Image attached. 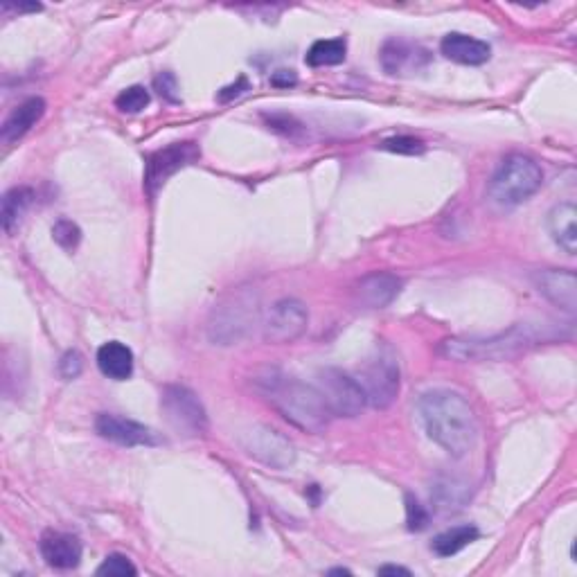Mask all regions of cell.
I'll list each match as a JSON object with an SVG mask.
<instances>
[{"mask_svg":"<svg viewBox=\"0 0 577 577\" xmlns=\"http://www.w3.org/2000/svg\"><path fill=\"white\" fill-rule=\"evenodd\" d=\"M244 91H248V82L244 77H239V82H237V86H228V88H224V91L219 93V100H230V97H237V95H242Z\"/></svg>","mask_w":577,"mask_h":577,"instance_id":"1f68e13d","label":"cell"},{"mask_svg":"<svg viewBox=\"0 0 577 577\" xmlns=\"http://www.w3.org/2000/svg\"><path fill=\"white\" fill-rule=\"evenodd\" d=\"M43 113H46V100L43 97H30L10 113V118L3 124V131H0V138H3L5 145L21 140L43 118Z\"/></svg>","mask_w":577,"mask_h":577,"instance_id":"ac0fdd59","label":"cell"},{"mask_svg":"<svg viewBox=\"0 0 577 577\" xmlns=\"http://www.w3.org/2000/svg\"><path fill=\"white\" fill-rule=\"evenodd\" d=\"M95 431L100 433L104 440L115 442V445L120 447H154L161 442V438H158L149 426L113 413L97 415Z\"/></svg>","mask_w":577,"mask_h":577,"instance_id":"7c38bea8","label":"cell"},{"mask_svg":"<svg viewBox=\"0 0 577 577\" xmlns=\"http://www.w3.org/2000/svg\"><path fill=\"white\" fill-rule=\"evenodd\" d=\"M330 575H352L348 568H332V571H327Z\"/></svg>","mask_w":577,"mask_h":577,"instance_id":"836d02e7","label":"cell"},{"mask_svg":"<svg viewBox=\"0 0 577 577\" xmlns=\"http://www.w3.org/2000/svg\"><path fill=\"white\" fill-rule=\"evenodd\" d=\"M34 201V190L32 188H12L10 192L3 194V203H0V210H3V228L5 233H12L14 226L19 224L21 217L28 212V208L32 206Z\"/></svg>","mask_w":577,"mask_h":577,"instance_id":"44dd1931","label":"cell"},{"mask_svg":"<svg viewBox=\"0 0 577 577\" xmlns=\"http://www.w3.org/2000/svg\"><path fill=\"white\" fill-rule=\"evenodd\" d=\"M309 312L296 298H282L266 312L262 321V336L266 343L287 345L298 341L307 332Z\"/></svg>","mask_w":577,"mask_h":577,"instance_id":"30bf717a","label":"cell"},{"mask_svg":"<svg viewBox=\"0 0 577 577\" xmlns=\"http://www.w3.org/2000/svg\"><path fill=\"white\" fill-rule=\"evenodd\" d=\"M154 84H156V91L161 93L165 100H170V102H179V82H176V77L172 73H161L156 79H154Z\"/></svg>","mask_w":577,"mask_h":577,"instance_id":"f1b7e54d","label":"cell"},{"mask_svg":"<svg viewBox=\"0 0 577 577\" xmlns=\"http://www.w3.org/2000/svg\"><path fill=\"white\" fill-rule=\"evenodd\" d=\"M359 384L372 408H388L399 395L402 372L395 352L388 345H377L361 370Z\"/></svg>","mask_w":577,"mask_h":577,"instance_id":"8992f818","label":"cell"},{"mask_svg":"<svg viewBox=\"0 0 577 577\" xmlns=\"http://www.w3.org/2000/svg\"><path fill=\"white\" fill-rule=\"evenodd\" d=\"M84 368V361L79 357L77 352H66L64 357L59 361V372L64 379H75L79 377V372Z\"/></svg>","mask_w":577,"mask_h":577,"instance_id":"f546056e","label":"cell"},{"mask_svg":"<svg viewBox=\"0 0 577 577\" xmlns=\"http://www.w3.org/2000/svg\"><path fill=\"white\" fill-rule=\"evenodd\" d=\"M296 82L298 77L294 75V70H278V73L271 77V84L275 86H294Z\"/></svg>","mask_w":577,"mask_h":577,"instance_id":"4dcf8cb0","label":"cell"},{"mask_svg":"<svg viewBox=\"0 0 577 577\" xmlns=\"http://www.w3.org/2000/svg\"><path fill=\"white\" fill-rule=\"evenodd\" d=\"M478 535H481V532H478L476 526H456L433 539L431 548H433V553L440 557H451L460 553L463 548H467L469 544H474Z\"/></svg>","mask_w":577,"mask_h":577,"instance_id":"7402d4cb","label":"cell"},{"mask_svg":"<svg viewBox=\"0 0 577 577\" xmlns=\"http://www.w3.org/2000/svg\"><path fill=\"white\" fill-rule=\"evenodd\" d=\"M381 149L393 154H404V156H415L424 152V142L417 140L413 136H395L381 142Z\"/></svg>","mask_w":577,"mask_h":577,"instance_id":"4316f807","label":"cell"},{"mask_svg":"<svg viewBox=\"0 0 577 577\" xmlns=\"http://www.w3.org/2000/svg\"><path fill=\"white\" fill-rule=\"evenodd\" d=\"M255 388L284 420L303 431L321 433L334 417L321 390L296 377L282 375L278 370H266L264 375L255 377Z\"/></svg>","mask_w":577,"mask_h":577,"instance_id":"7a4b0ae2","label":"cell"},{"mask_svg":"<svg viewBox=\"0 0 577 577\" xmlns=\"http://www.w3.org/2000/svg\"><path fill=\"white\" fill-rule=\"evenodd\" d=\"M402 291V280L395 273H370L354 289V300L363 309H384Z\"/></svg>","mask_w":577,"mask_h":577,"instance_id":"5bb4252c","label":"cell"},{"mask_svg":"<svg viewBox=\"0 0 577 577\" xmlns=\"http://www.w3.org/2000/svg\"><path fill=\"white\" fill-rule=\"evenodd\" d=\"M345 39H323L316 41L312 48L307 50L305 64L312 68H323V66H339L345 61Z\"/></svg>","mask_w":577,"mask_h":577,"instance_id":"603a6c76","label":"cell"},{"mask_svg":"<svg viewBox=\"0 0 577 577\" xmlns=\"http://www.w3.org/2000/svg\"><path fill=\"white\" fill-rule=\"evenodd\" d=\"M379 575H411V571H408V568H404V566H381L379 571H377Z\"/></svg>","mask_w":577,"mask_h":577,"instance_id":"d6a6232c","label":"cell"},{"mask_svg":"<svg viewBox=\"0 0 577 577\" xmlns=\"http://www.w3.org/2000/svg\"><path fill=\"white\" fill-rule=\"evenodd\" d=\"M199 156L201 152L194 142H174V145L158 149L156 154L149 156L145 167V190L149 192V197H154L170 176L199 161Z\"/></svg>","mask_w":577,"mask_h":577,"instance_id":"8fae6325","label":"cell"},{"mask_svg":"<svg viewBox=\"0 0 577 577\" xmlns=\"http://www.w3.org/2000/svg\"><path fill=\"white\" fill-rule=\"evenodd\" d=\"M318 390H321L332 415L339 417H357L366 408L368 399L359 379L350 377L348 372L339 368H325L318 372Z\"/></svg>","mask_w":577,"mask_h":577,"instance_id":"ba28073f","label":"cell"},{"mask_svg":"<svg viewBox=\"0 0 577 577\" xmlns=\"http://www.w3.org/2000/svg\"><path fill=\"white\" fill-rule=\"evenodd\" d=\"M422 426L433 442L451 456H467L478 442V420L472 404L447 388L429 390L417 402Z\"/></svg>","mask_w":577,"mask_h":577,"instance_id":"6da1fadb","label":"cell"},{"mask_svg":"<svg viewBox=\"0 0 577 577\" xmlns=\"http://www.w3.org/2000/svg\"><path fill=\"white\" fill-rule=\"evenodd\" d=\"M406 526L411 532H420L429 526V512L411 494H406Z\"/></svg>","mask_w":577,"mask_h":577,"instance_id":"83f0119b","label":"cell"},{"mask_svg":"<svg viewBox=\"0 0 577 577\" xmlns=\"http://www.w3.org/2000/svg\"><path fill=\"white\" fill-rule=\"evenodd\" d=\"M97 575L100 577H127V575H138V568L131 564L129 557L113 553L104 559L97 568Z\"/></svg>","mask_w":577,"mask_h":577,"instance_id":"484cf974","label":"cell"},{"mask_svg":"<svg viewBox=\"0 0 577 577\" xmlns=\"http://www.w3.org/2000/svg\"><path fill=\"white\" fill-rule=\"evenodd\" d=\"M52 239L64 248V251L73 253L75 248L82 242V230L77 224H73L70 219H59L55 226H52Z\"/></svg>","mask_w":577,"mask_h":577,"instance_id":"d4e9b609","label":"cell"},{"mask_svg":"<svg viewBox=\"0 0 577 577\" xmlns=\"http://www.w3.org/2000/svg\"><path fill=\"white\" fill-rule=\"evenodd\" d=\"M442 55L463 66H481L492 57L490 43L469 37L463 32H451L440 43Z\"/></svg>","mask_w":577,"mask_h":577,"instance_id":"e0dca14e","label":"cell"},{"mask_svg":"<svg viewBox=\"0 0 577 577\" xmlns=\"http://www.w3.org/2000/svg\"><path fill=\"white\" fill-rule=\"evenodd\" d=\"M562 334L548 332L546 325L519 323L512 325L508 332L487 336H472V339H449L440 345V352L454 361H505L526 352L537 345L555 341Z\"/></svg>","mask_w":577,"mask_h":577,"instance_id":"3957f363","label":"cell"},{"mask_svg":"<svg viewBox=\"0 0 577 577\" xmlns=\"http://www.w3.org/2000/svg\"><path fill=\"white\" fill-rule=\"evenodd\" d=\"M260 309H257V296L253 291H237L224 305L215 309L210 318L208 336L215 345H233L244 339L248 330L257 323Z\"/></svg>","mask_w":577,"mask_h":577,"instance_id":"5b68a950","label":"cell"},{"mask_svg":"<svg viewBox=\"0 0 577 577\" xmlns=\"http://www.w3.org/2000/svg\"><path fill=\"white\" fill-rule=\"evenodd\" d=\"M82 553V541L68 532H46L41 537V555L52 568L70 571L82 562Z\"/></svg>","mask_w":577,"mask_h":577,"instance_id":"9a60e30c","label":"cell"},{"mask_svg":"<svg viewBox=\"0 0 577 577\" xmlns=\"http://www.w3.org/2000/svg\"><path fill=\"white\" fill-rule=\"evenodd\" d=\"M163 413L176 433L197 438L208 431V413L199 397L185 386H165L161 395Z\"/></svg>","mask_w":577,"mask_h":577,"instance_id":"52a82bcc","label":"cell"},{"mask_svg":"<svg viewBox=\"0 0 577 577\" xmlns=\"http://www.w3.org/2000/svg\"><path fill=\"white\" fill-rule=\"evenodd\" d=\"M429 64V52L402 39H390L381 48V66L390 75H404Z\"/></svg>","mask_w":577,"mask_h":577,"instance_id":"2e32d148","label":"cell"},{"mask_svg":"<svg viewBox=\"0 0 577 577\" xmlns=\"http://www.w3.org/2000/svg\"><path fill=\"white\" fill-rule=\"evenodd\" d=\"M537 291L550 303L564 309L566 314H575L577 309V278L568 269H546L532 275Z\"/></svg>","mask_w":577,"mask_h":577,"instance_id":"4fadbf2b","label":"cell"},{"mask_svg":"<svg viewBox=\"0 0 577 577\" xmlns=\"http://www.w3.org/2000/svg\"><path fill=\"white\" fill-rule=\"evenodd\" d=\"M550 237L557 246H562L568 255L577 253V208L571 201L559 203L548 215Z\"/></svg>","mask_w":577,"mask_h":577,"instance_id":"d6986e66","label":"cell"},{"mask_svg":"<svg viewBox=\"0 0 577 577\" xmlns=\"http://www.w3.org/2000/svg\"><path fill=\"white\" fill-rule=\"evenodd\" d=\"M149 100H152V97H149L145 86H129L115 97V106L124 113H140L145 106H149Z\"/></svg>","mask_w":577,"mask_h":577,"instance_id":"cb8c5ba5","label":"cell"},{"mask_svg":"<svg viewBox=\"0 0 577 577\" xmlns=\"http://www.w3.org/2000/svg\"><path fill=\"white\" fill-rule=\"evenodd\" d=\"M242 447L248 456L260 460L262 465L273 469H287L296 463V447L289 438L271 426L255 424L242 433Z\"/></svg>","mask_w":577,"mask_h":577,"instance_id":"9c48e42d","label":"cell"},{"mask_svg":"<svg viewBox=\"0 0 577 577\" xmlns=\"http://www.w3.org/2000/svg\"><path fill=\"white\" fill-rule=\"evenodd\" d=\"M541 183H544V172L535 158L512 154L494 172L487 185V197L496 206L514 208L528 201L541 188Z\"/></svg>","mask_w":577,"mask_h":577,"instance_id":"277c9868","label":"cell"},{"mask_svg":"<svg viewBox=\"0 0 577 577\" xmlns=\"http://www.w3.org/2000/svg\"><path fill=\"white\" fill-rule=\"evenodd\" d=\"M97 366L104 377L124 381L133 375V352L120 341H109L97 350Z\"/></svg>","mask_w":577,"mask_h":577,"instance_id":"ffe728a7","label":"cell"}]
</instances>
